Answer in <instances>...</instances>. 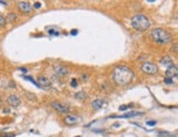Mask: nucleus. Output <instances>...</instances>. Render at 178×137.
<instances>
[{"label": "nucleus", "instance_id": "f257e3e1", "mask_svg": "<svg viewBox=\"0 0 178 137\" xmlns=\"http://www.w3.org/2000/svg\"><path fill=\"white\" fill-rule=\"evenodd\" d=\"M133 78H134V74L126 66H117L112 71V79L118 86L129 85Z\"/></svg>", "mask_w": 178, "mask_h": 137}, {"label": "nucleus", "instance_id": "f03ea898", "mask_svg": "<svg viewBox=\"0 0 178 137\" xmlns=\"http://www.w3.org/2000/svg\"><path fill=\"white\" fill-rule=\"evenodd\" d=\"M131 24H132L133 29L138 32H144V31L148 30L151 26V22L148 20V18L144 14L134 15L131 20Z\"/></svg>", "mask_w": 178, "mask_h": 137}, {"label": "nucleus", "instance_id": "7ed1b4c3", "mask_svg": "<svg viewBox=\"0 0 178 137\" xmlns=\"http://www.w3.org/2000/svg\"><path fill=\"white\" fill-rule=\"evenodd\" d=\"M151 38L154 42L159 43V44H165L172 41V35L167 32L166 30L162 29V27H156L153 29L151 32Z\"/></svg>", "mask_w": 178, "mask_h": 137}, {"label": "nucleus", "instance_id": "20e7f679", "mask_svg": "<svg viewBox=\"0 0 178 137\" xmlns=\"http://www.w3.org/2000/svg\"><path fill=\"white\" fill-rule=\"evenodd\" d=\"M141 70L146 75H155L156 72L158 71V68L154 62H145L141 65Z\"/></svg>", "mask_w": 178, "mask_h": 137}, {"label": "nucleus", "instance_id": "39448f33", "mask_svg": "<svg viewBox=\"0 0 178 137\" xmlns=\"http://www.w3.org/2000/svg\"><path fill=\"white\" fill-rule=\"evenodd\" d=\"M51 105H52V107L55 111H57L58 113H63V114H67L68 112H69V107H66V105L62 104L60 102H57V101H53L52 103H51Z\"/></svg>", "mask_w": 178, "mask_h": 137}, {"label": "nucleus", "instance_id": "423d86ee", "mask_svg": "<svg viewBox=\"0 0 178 137\" xmlns=\"http://www.w3.org/2000/svg\"><path fill=\"white\" fill-rule=\"evenodd\" d=\"M18 8L20 9L21 12L23 13H31L32 12V6L28 1H19L18 2Z\"/></svg>", "mask_w": 178, "mask_h": 137}, {"label": "nucleus", "instance_id": "0eeeda50", "mask_svg": "<svg viewBox=\"0 0 178 137\" xmlns=\"http://www.w3.org/2000/svg\"><path fill=\"white\" fill-rule=\"evenodd\" d=\"M81 121V117L75 114H67L64 119V123L66 125H74Z\"/></svg>", "mask_w": 178, "mask_h": 137}, {"label": "nucleus", "instance_id": "6e6552de", "mask_svg": "<svg viewBox=\"0 0 178 137\" xmlns=\"http://www.w3.org/2000/svg\"><path fill=\"white\" fill-rule=\"evenodd\" d=\"M7 102H8V104L10 105V107H19V105L21 104V100H20V98L18 97V95H9V97H8Z\"/></svg>", "mask_w": 178, "mask_h": 137}, {"label": "nucleus", "instance_id": "1a4fd4ad", "mask_svg": "<svg viewBox=\"0 0 178 137\" xmlns=\"http://www.w3.org/2000/svg\"><path fill=\"white\" fill-rule=\"evenodd\" d=\"M53 68H54V71L57 74L58 76H66L68 74V69L65 67V66L63 65H60V64H56V65L53 66Z\"/></svg>", "mask_w": 178, "mask_h": 137}, {"label": "nucleus", "instance_id": "9d476101", "mask_svg": "<svg viewBox=\"0 0 178 137\" xmlns=\"http://www.w3.org/2000/svg\"><path fill=\"white\" fill-rule=\"evenodd\" d=\"M177 75H178V69L175 65H172V66H169V67H167L166 72H165L166 78H172V79H173V78L176 77Z\"/></svg>", "mask_w": 178, "mask_h": 137}, {"label": "nucleus", "instance_id": "9b49d317", "mask_svg": "<svg viewBox=\"0 0 178 137\" xmlns=\"http://www.w3.org/2000/svg\"><path fill=\"white\" fill-rule=\"evenodd\" d=\"M38 81L39 86H41V87H50L51 86V81L48 78L44 77V76H40V77L38 78Z\"/></svg>", "mask_w": 178, "mask_h": 137}, {"label": "nucleus", "instance_id": "f8f14e48", "mask_svg": "<svg viewBox=\"0 0 178 137\" xmlns=\"http://www.w3.org/2000/svg\"><path fill=\"white\" fill-rule=\"evenodd\" d=\"M103 104H105V101L101 99H96L91 102V107H93V109H95V110L101 109V107H103Z\"/></svg>", "mask_w": 178, "mask_h": 137}, {"label": "nucleus", "instance_id": "ddd939ff", "mask_svg": "<svg viewBox=\"0 0 178 137\" xmlns=\"http://www.w3.org/2000/svg\"><path fill=\"white\" fill-rule=\"evenodd\" d=\"M161 64H162V65H164V66H166V67H169V66L174 65V62H173V60H172V58L168 57V56L162 58V59H161Z\"/></svg>", "mask_w": 178, "mask_h": 137}, {"label": "nucleus", "instance_id": "4468645a", "mask_svg": "<svg viewBox=\"0 0 178 137\" xmlns=\"http://www.w3.org/2000/svg\"><path fill=\"white\" fill-rule=\"evenodd\" d=\"M143 112H130L128 114H123L120 115V116H117V117H121V119H126V117H133V116H138V115H142Z\"/></svg>", "mask_w": 178, "mask_h": 137}, {"label": "nucleus", "instance_id": "2eb2a0df", "mask_svg": "<svg viewBox=\"0 0 178 137\" xmlns=\"http://www.w3.org/2000/svg\"><path fill=\"white\" fill-rule=\"evenodd\" d=\"M88 97V95L85 92V91H78V92L75 93V98L78 100H86Z\"/></svg>", "mask_w": 178, "mask_h": 137}, {"label": "nucleus", "instance_id": "dca6fc26", "mask_svg": "<svg viewBox=\"0 0 178 137\" xmlns=\"http://www.w3.org/2000/svg\"><path fill=\"white\" fill-rule=\"evenodd\" d=\"M15 19H17V15L14 14V13H9L7 17V20L10 21V22H13V21H15Z\"/></svg>", "mask_w": 178, "mask_h": 137}, {"label": "nucleus", "instance_id": "f3484780", "mask_svg": "<svg viewBox=\"0 0 178 137\" xmlns=\"http://www.w3.org/2000/svg\"><path fill=\"white\" fill-rule=\"evenodd\" d=\"M6 22H7V20H6V18L2 17V15H0V26H2V25L6 24Z\"/></svg>", "mask_w": 178, "mask_h": 137}, {"label": "nucleus", "instance_id": "a211bd4d", "mask_svg": "<svg viewBox=\"0 0 178 137\" xmlns=\"http://www.w3.org/2000/svg\"><path fill=\"white\" fill-rule=\"evenodd\" d=\"M164 82L165 83H167V85H172V83H174V81H173V79L172 78H164Z\"/></svg>", "mask_w": 178, "mask_h": 137}, {"label": "nucleus", "instance_id": "6ab92c4d", "mask_svg": "<svg viewBox=\"0 0 178 137\" xmlns=\"http://www.w3.org/2000/svg\"><path fill=\"white\" fill-rule=\"evenodd\" d=\"M70 86H72V87H77L78 86V82H77V80L76 79H72V81H70Z\"/></svg>", "mask_w": 178, "mask_h": 137}, {"label": "nucleus", "instance_id": "aec40b11", "mask_svg": "<svg viewBox=\"0 0 178 137\" xmlns=\"http://www.w3.org/2000/svg\"><path fill=\"white\" fill-rule=\"evenodd\" d=\"M23 78H24V79H27V80H30V81H31V82H33V83H34L35 86H39L38 83H36V82H35L34 80H33V78H31V77H27V76H24V77H23Z\"/></svg>", "mask_w": 178, "mask_h": 137}, {"label": "nucleus", "instance_id": "412c9836", "mask_svg": "<svg viewBox=\"0 0 178 137\" xmlns=\"http://www.w3.org/2000/svg\"><path fill=\"white\" fill-rule=\"evenodd\" d=\"M146 124L150 125V126H154V125H156V122L155 121H148V122H146Z\"/></svg>", "mask_w": 178, "mask_h": 137}, {"label": "nucleus", "instance_id": "4be33fe9", "mask_svg": "<svg viewBox=\"0 0 178 137\" xmlns=\"http://www.w3.org/2000/svg\"><path fill=\"white\" fill-rule=\"evenodd\" d=\"M128 107H129V105H121V107H119V110H120V111H126Z\"/></svg>", "mask_w": 178, "mask_h": 137}, {"label": "nucleus", "instance_id": "5701e85b", "mask_svg": "<svg viewBox=\"0 0 178 137\" xmlns=\"http://www.w3.org/2000/svg\"><path fill=\"white\" fill-rule=\"evenodd\" d=\"M41 7V3L40 2H36V3H34V8H36V9H39V8Z\"/></svg>", "mask_w": 178, "mask_h": 137}, {"label": "nucleus", "instance_id": "b1692460", "mask_svg": "<svg viewBox=\"0 0 178 137\" xmlns=\"http://www.w3.org/2000/svg\"><path fill=\"white\" fill-rule=\"evenodd\" d=\"M72 34H73V35H75V34H77V31H75V30H73V31H72Z\"/></svg>", "mask_w": 178, "mask_h": 137}, {"label": "nucleus", "instance_id": "393cba45", "mask_svg": "<svg viewBox=\"0 0 178 137\" xmlns=\"http://www.w3.org/2000/svg\"><path fill=\"white\" fill-rule=\"evenodd\" d=\"M0 3H1V5H7V2H6V1H1V0H0Z\"/></svg>", "mask_w": 178, "mask_h": 137}, {"label": "nucleus", "instance_id": "a878e982", "mask_svg": "<svg viewBox=\"0 0 178 137\" xmlns=\"http://www.w3.org/2000/svg\"><path fill=\"white\" fill-rule=\"evenodd\" d=\"M20 70H22V71L27 72V69H25V68H20Z\"/></svg>", "mask_w": 178, "mask_h": 137}, {"label": "nucleus", "instance_id": "bb28decb", "mask_svg": "<svg viewBox=\"0 0 178 137\" xmlns=\"http://www.w3.org/2000/svg\"><path fill=\"white\" fill-rule=\"evenodd\" d=\"M1 103L2 102H1V99H0V107H1Z\"/></svg>", "mask_w": 178, "mask_h": 137}]
</instances>
